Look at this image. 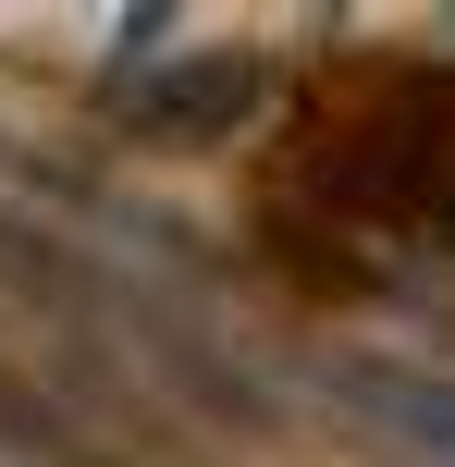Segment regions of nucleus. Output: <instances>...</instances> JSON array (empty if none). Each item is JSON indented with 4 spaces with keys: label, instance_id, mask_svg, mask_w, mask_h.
Listing matches in <instances>:
<instances>
[{
    "label": "nucleus",
    "instance_id": "f257e3e1",
    "mask_svg": "<svg viewBox=\"0 0 455 467\" xmlns=\"http://www.w3.org/2000/svg\"><path fill=\"white\" fill-rule=\"evenodd\" d=\"M259 87H271L259 62H197V74H172V87L148 99V123H160V136H234V123L259 111Z\"/></svg>",
    "mask_w": 455,
    "mask_h": 467
}]
</instances>
